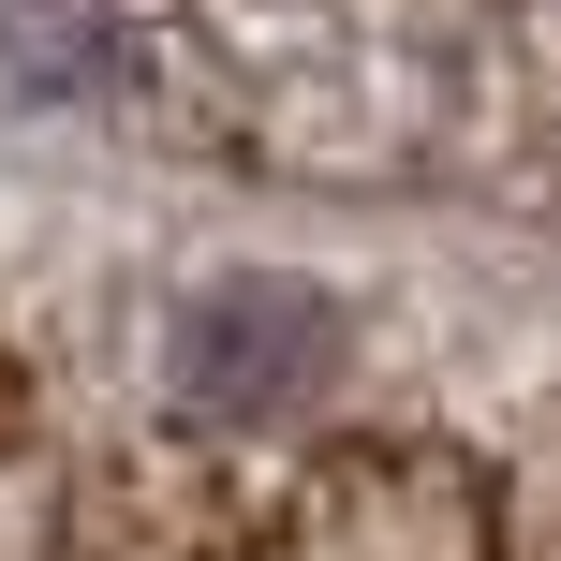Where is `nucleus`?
Masks as SVG:
<instances>
[{
	"label": "nucleus",
	"instance_id": "1",
	"mask_svg": "<svg viewBox=\"0 0 561 561\" xmlns=\"http://www.w3.org/2000/svg\"><path fill=\"white\" fill-rule=\"evenodd\" d=\"M325 340H340V310L310 296V280L237 266V280H207V296L178 310L163 369H178V399H193V414H280V399L325 369Z\"/></svg>",
	"mask_w": 561,
	"mask_h": 561
}]
</instances>
